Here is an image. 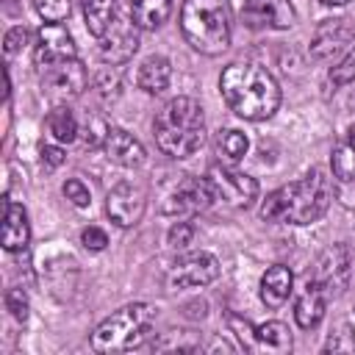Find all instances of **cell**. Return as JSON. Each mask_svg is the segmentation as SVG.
Returning a JSON list of instances; mask_svg holds the SVG:
<instances>
[{"mask_svg":"<svg viewBox=\"0 0 355 355\" xmlns=\"http://www.w3.org/2000/svg\"><path fill=\"white\" fill-rule=\"evenodd\" d=\"M147 197L136 183H116L105 197V211L119 227H133L144 214Z\"/></svg>","mask_w":355,"mask_h":355,"instance_id":"14","label":"cell"},{"mask_svg":"<svg viewBox=\"0 0 355 355\" xmlns=\"http://www.w3.org/2000/svg\"><path fill=\"white\" fill-rule=\"evenodd\" d=\"M322 3H327V6H344V3H349V0H322Z\"/></svg>","mask_w":355,"mask_h":355,"instance_id":"38","label":"cell"},{"mask_svg":"<svg viewBox=\"0 0 355 355\" xmlns=\"http://www.w3.org/2000/svg\"><path fill=\"white\" fill-rule=\"evenodd\" d=\"M158 308L150 302H130L103 319L92 333V349L97 352H125L141 347L153 336Z\"/></svg>","mask_w":355,"mask_h":355,"instance_id":"5","label":"cell"},{"mask_svg":"<svg viewBox=\"0 0 355 355\" xmlns=\"http://www.w3.org/2000/svg\"><path fill=\"white\" fill-rule=\"evenodd\" d=\"M291 288H294V275L288 266L283 263H275L263 272L261 277V302L266 308H280L288 297H291Z\"/></svg>","mask_w":355,"mask_h":355,"instance_id":"19","label":"cell"},{"mask_svg":"<svg viewBox=\"0 0 355 355\" xmlns=\"http://www.w3.org/2000/svg\"><path fill=\"white\" fill-rule=\"evenodd\" d=\"M330 80H333L336 86H347V83L355 80V44H352V50L330 69Z\"/></svg>","mask_w":355,"mask_h":355,"instance_id":"31","label":"cell"},{"mask_svg":"<svg viewBox=\"0 0 355 355\" xmlns=\"http://www.w3.org/2000/svg\"><path fill=\"white\" fill-rule=\"evenodd\" d=\"M241 17L252 31H286L294 25V8L288 0H244Z\"/></svg>","mask_w":355,"mask_h":355,"instance_id":"13","label":"cell"},{"mask_svg":"<svg viewBox=\"0 0 355 355\" xmlns=\"http://www.w3.org/2000/svg\"><path fill=\"white\" fill-rule=\"evenodd\" d=\"M155 144L169 158H189L205 141V116L197 100L172 97L153 122Z\"/></svg>","mask_w":355,"mask_h":355,"instance_id":"3","label":"cell"},{"mask_svg":"<svg viewBox=\"0 0 355 355\" xmlns=\"http://www.w3.org/2000/svg\"><path fill=\"white\" fill-rule=\"evenodd\" d=\"M108 125L100 119V116H94V114H86V119H83V125H80V139H83V144L86 147H103L105 144V136H108Z\"/></svg>","mask_w":355,"mask_h":355,"instance_id":"27","label":"cell"},{"mask_svg":"<svg viewBox=\"0 0 355 355\" xmlns=\"http://www.w3.org/2000/svg\"><path fill=\"white\" fill-rule=\"evenodd\" d=\"M47 130L58 144H69V141H75L80 136V125H78L75 114L69 108H64V105H58V108H53L47 114Z\"/></svg>","mask_w":355,"mask_h":355,"instance_id":"24","label":"cell"},{"mask_svg":"<svg viewBox=\"0 0 355 355\" xmlns=\"http://www.w3.org/2000/svg\"><path fill=\"white\" fill-rule=\"evenodd\" d=\"M333 197L330 178L322 169H311L305 178L275 189L261 205V216L277 225H313L324 216Z\"/></svg>","mask_w":355,"mask_h":355,"instance_id":"1","label":"cell"},{"mask_svg":"<svg viewBox=\"0 0 355 355\" xmlns=\"http://www.w3.org/2000/svg\"><path fill=\"white\" fill-rule=\"evenodd\" d=\"M214 200H216V191L208 178H186L172 189L161 211L169 216H191V214L205 211Z\"/></svg>","mask_w":355,"mask_h":355,"instance_id":"10","label":"cell"},{"mask_svg":"<svg viewBox=\"0 0 355 355\" xmlns=\"http://www.w3.org/2000/svg\"><path fill=\"white\" fill-rule=\"evenodd\" d=\"M6 308L11 311V316L17 319V322H25L28 319V294L22 291V288H8L6 291Z\"/></svg>","mask_w":355,"mask_h":355,"instance_id":"32","label":"cell"},{"mask_svg":"<svg viewBox=\"0 0 355 355\" xmlns=\"http://www.w3.org/2000/svg\"><path fill=\"white\" fill-rule=\"evenodd\" d=\"M25 42H28V31H25L22 25L11 28V31L6 33V39H3V44H6V55H14Z\"/></svg>","mask_w":355,"mask_h":355,"instance_id":"36","label":"cell"},{"mask_svg":"<svg viewBox=\"0 0 355 355\" xmlns=\"http://www.w3.org/2000/svg\"><path fill=\"white\" fill-rule=\"evenodd\" d=\"M347 141H349V144L355 147V125H352V130H349V139H347Z\"/></svg>","mask_w":355,"mask_h":355,"instance_id":"39","label":"cell"},{"mask_svg":"<svg viewBox=\"0 0 355 355\" xmlns=\"http://www.w3.org/2000/svg\"><path fill=\"white\" fill-rule=\"evenodd\" d=\"M247 147H250V141H247V136L241 133V130H236V128H227V130H222L219 133V153L227 158V161H241L244 155H247Z\"/></svg>","mask_w":355,"mask_h":355,"instance_id":"26","label":"cell"},{"mask_svg":"<svg viewBox=\"0 0 355 355\" xmlns=\"http://www.w3.org/2000/svg\"><path fill=\"white\" fill-rule=\"evenodd\" d=\"M36 67H50L64 58H75V42L69 31L61 22H44L36 33V50H33Z\"/></svg>","mask_w":355,"mask_h":355,"instance_id":"15","label":"cell"},{"mask_svg":"<svg viewBox=\"0 0 355 355\" xmlns=\"http://www.w3.org/2000/svg\"><path fill=\"white\" fill-rule=\"evenodd\" d=\"M219 92L230 111L250 122L269 119L280 105L277 80L258 64H227L219 78Z\"/></svg>","mask_w":355,"mask_h":355,"instance_id":"2","label":"cell"},{"mask_svg":"<svg viewBox=\"0 0 355 355\" xmlns=\"http://www.w3.org/2000/svg\"><path fill=\"white\" fill-rule=\"evenodd\" d=\"M230 327L236 330L241 347L266 349V352H288L291 349V333L283 322H263V324L252 327L247 319L230 316Z\"/></svg>","mask_w":355,"mask_h":355,"instance_id":"11","label":"cell"},{"mask_svg":"<svg viewBox=\"0 0 355 355\" xmlns=\"http://www.w3.org/2000/svg\"><path fill=\"white\" fill-rule=\"evenodd\" d=\"M139 50V25L130 11H116L105 33L100 36V55L108 64H125Z\"/></svg>","mask_w":355,"mask_h":355,"instance_id":"8","label":"cell"},{"mask_svg":"<svg viewBox=\"0 0 355 355\" xmlns=\"http://www.w3.org/2000/svg\"><path fill=\"white\" fill-rule=\"evenodd\" d=\"M169 78H172V64L164 55L144 58L141 67H139V75H136L139 89H144L147 94H161L169 86Z\"/></svg>","mask_w":355,"mask_h":355,"instance_id":"21","label":"cell"},{"mask_svg":"<svg viewBox=\"0 0 355 355\" xmlns=\"http://www.w3.org/2000/svg\"><path fill=\"white\" fill-rule=\"evenodd\" d=\"M180 31L197 53L205 55L225 53L233 31L230 0H183Z\"/></svg>","mask_w":355,"mask_h":355,"instance_id":"4","label":"cell"},{"mask_svg":"<svg viewBox=\"0 0 355 355\" xmlns=\"http://www.w3.org/2000/svg\"><path fill=\"white\" fill-rule=\"evenodd\" d=\"M330 166L338 186H355V147L349 141H338L333 147Z\"/></svg>","mask_w":355,"mask_h":355,"instance_id":"25","label":"cell"},{"mask_svg":"<svg viewBox=\"0 0 355 355\" xmlns=\"http://www.w3.org/2000/svg\"><path fill=\"white\" fill-rule=\"evenodd\" d=\"M42 161H44L47 166H61V164L67 161V153H64L58 144H44V147H42Z\"/></svg>","mask_w":355,"mask_h":355,"instance_id":"37","label":"cell"},{"mask_svg":"<svg viewBox=\"0 0 355 355\" xmlns=\"http://www.w3.org/2000/svg\"><path fill=\"white\" fill-rule=\"evenodd\" d=\"M208 180H211V186L216 191V200H225L233 208H247L258 197V180L244 175V172H239V169H233V166L214 164L208 169Z\"/></svg>","mask_w":355,"mask_h":355,"instance_id":"9","label":"cell"},{"mask_svg":"<svg viewBox=\"0 0 355 355\" xmlns=\"http://www.w3.org/2000/svg\"><path fill=\"white\" fill-rule=\"evenodd\" d=\"M191 239H194V225H191V222H175V225L169 227V233H166V241H169L175 250L191 244Z\"/></svg>","mask_w":355,"mask_h":355,"instance_id":"33","label":"cell"},{"mask_svg":"<svg viewBox=\"0 0 355 355\" xmlns=\"http://www.w3.org/2000/svg\"><path fill=\"white\" fill-rule=\"evenodd\" d=\"M324 352H347V355H355V330L349 324H341L336 333L327 336Z\"/></svg>","mask_w":355,"mask_h":355,"instance_id":"28","label":"cell"},{"mask_svg":"<svg viewBox=\"0 0 355 355\" xmlns=\"http://www.w3.org/2000/svg\"><path fill=\"white\" fill-rule=\"evenodd\" d=\"M352 39H355V25L349 19H344V17L322 19L313 31V39H311V55L313 58H330L344 44H349Z\"/></svg>","mask_w":355,"mask_h":355,"instance_id":"16","label":"cell"},{"mask_svg":"<svg viewBox=\"0 0 355 355\" xmlns=\"http://www.w3.org/2000/svg\"><path fill=\"white\" fill-rule=\"evenodd\" d=\"M116 14V0H83V19L92 36H103Z\"/></svg>","mask_w":355,"mask_h":355,"instance_id":"23","label":"cell"},{"mask_svg":"<svg viewBox=\"0 0 355 355\" xmlns=\"http://www.w3.org/2000/svg\"><path fill=\"white\" fill-rule=\"evenodd\" d=\"M33 6L44 22H61L72 11V0H33Z\"/></svg>","mask_w":355,"mask_h":355,"instance_id":"29","label":"cell"},{"mask_svg":"<svg viewBox=\"0 0 355 355\" xmlns=\"http://www.w3.org/2000/svg\"><path fill=\"white\" fill-rule=\"evenodd\" d=\"M324 300H327V294L313 280H308L305 288H302V294L297 297V305H294V319H297V324L302 330H311V327H316L322 322V316H324Z\"/></svg>","mask_w":355,"mask_h":355,"instance_id":"20","label":"cell"},{"mask_svg":"<svg viewBox=\"0 0 355 355\" xmlns=\"http://www.w3.org/2000/svg\"><path fill=\"white\" fill-rule=\"evenodd\" d=\"M219 277V261L211 252H186L175 258L166 269V286L169 291H183V288H200L208 286Z\"/></svg>","mask_w":355,"mask_h":355,"instance_id":"6","label":"cell"},{"mask_svg":"<svg viewBox=\"0 0 355 355\" xmlns=\"http://www.w3.org/2000/svg\"><path fill=\"white\" fill-rule=\"evenodd\" d=\"M80 241H83V247L86 250H105V244H108V236H105V230L103 227H94V225H89V227H83V233H80Z\"/></svg>","mask_w":355,"mask_h":355,"instance_id":"35","label":"cell"},{"mask_svg":"<svg viewBox=\"0 0 355 355\" xmlns=\"http://www.w3.org/2000/svg\"><path fill=\"white\" fill-rule=\"evenodd\" d=\"M130 17L141 31H155L161 28L169 14H172V0H130L128 3Z\"/></svg>","mask_w":355,"mask_h":355,"instance_id":"22","label":"cell"},{"mask_svg":"<svg viewBox=\"0 0 355 355\" xmlns=\"http://www.w3.org/2000/svg\"><path fill=\"white\" fill-rule=\"evenodd\" d=\"M94 92H97L103 100H114V97L119 94V75H116L111 67L100 69V72L94 75Z\"/></svg>","mask_w":355,"mask_h":355,"instance_id":"30","label":"cell"},{"mask_svg":"<svg viewBox=\"0 0 355 355\" xmlns=\"http://www.w3.org/2000/svg\"><path fill=\"white\" fill-rule=\"evenodd\" d=\"M31 239V227H28V214L19 202L6 197V208H3V247L8 252L25 250Z\"/></svg>","mask_w":355,"mask_h":355,"instance_id":"18","label":"cell"},{"mask_svg":"<svg viewBox=\"0 0 355 355\" xmlns=\"http://www.w3.org/2000/svg\"><path fill=\"white\" fill-rule=\"evenodd\" d=\"M349 277H352V252L347 244H333L327 247L319 258H316V266H313V275L311 280L327 294H341L347 286H349Z\"/></svg>","mask_w":355,"mask_h":355,"instance_id":"7","label":"cell"},{"mask_svg":"<svg viewBox=\"0 0 355 355\" xmlns=\"http://www.w3.org/2000/svg\"><path fill=\"white\" fill-rule=\"evenodd\" d=\"M64 197H67V200H69L75 208H86V205L92 202V197H89V189H86L80 180H75V178L64 183Z\"/></svg>","mask_w":355,"mask_h":355,"instance_id":"34","label":"cell"},{"mask_svg":"<svg viewBox=\"0 0 355 355\" xmlns=\"http://www.w3.org/2000/svg\"><path fill=\"white\" fill-rule=\"evenodd\" d=\"M42 83L55 97H78L89 83V72L83 61L75 55V58H64L50 67H42Z\"/></svg>","mask_w":355,"mask_h":355,"instance_id":"12","label":"cell"},{"mask_svg":"<svg viewBox=\"0 0 355 355\" xmlns=\"http://www.w3.org/2000/svg\"><path fill=\"white\" fill-rule=\"evenodd\" d=\"M103 150H105V155H108L114 164H119V166H139V164H144V158H147L141 141L133 139V136H130L128 130H122V128H111V130H108Z\"/></svg>","mask_w":355,"mask_h":355,"instance_id":"17","label":"cell"}]
</instances>
